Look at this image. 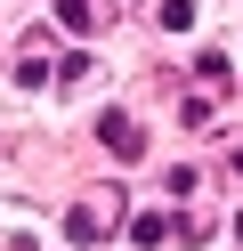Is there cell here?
Masks as SVG:
<instances>
[{
  "label": "cell",
  "mask_w": 243,
  "mask_h": 251,
  "mask_svg": "<svg viewBox=\"0 0 243 251\" xmlns=\"http://www.w3.org/2000/svg\"><path fill=\"white\" fill-rule=\"evenodd\" d=\"M97 138H106V154H122V162H138V154H146V130L122 114V105H113V114L97 122Z\"/></svg>",
  "instance_id": "cell-1"
},
{
  "label": "cell",
  "mask_w": 243,
  "mask_h": 251,
  "mask_svg": "<svg viewBox=\"0 0 243 251\" xmlns=\"http://www.w3.org/2000/svg\"><path fill=\"white\" fill-rule=\"evenodd\" d=\"M65 235H73V243H97V235H106V219H97L89 202H73V211H65Z\"/></svg>",
  "instance_id": "cell-2"
},
{
  "label": "cell",
  "mask_w": 243,
  "mask_h": 251,
  "mask_svg": "<svg viewBox=\"0 0 243 251\" xmlns=\"http://www.w3.org/2000/svg\"><path fill=\"white\" fill-rule=\"evenodd\" d=\"M162 235H170V219H162V211H138V219H130V243H146V251H154Z\"/></svg>",
  "instance_id": "cell-3"
},
{
  "label": "cell",
  "mask_w": 243,
  "mask_h": 251,
  "mask_svg": "<svg viewBox=\"0 0 243 251\" xmlns=\"http://www.w3.org/2000/svg\"><path fill=\"white\" fill-rule=\"evenodd\" d=\"M194 73H203V89H227V81H235V65H227L219 49H203V57H194Z\"/></svg>",
  "instance_id": "cell-4"
},
{
  "label": "cell",
  "mask_w": 243,
  "mask_h": 251,
  "mask_svg": "<svg viewBox=\"0 0 243 251\" xmlns=\"http://www.w3.org/2000/svg\"><path fill=\"white\" fill-rule=\"evenodd\" d=\"M57 17L73 25V33H89V0H57Z\"/></svg>",
  "instance_id": "cell-5"
},
{
  "label": "cell",
  "mask_w": 243,
  "mask_h": 251,
  "mask_svg": "<svg viewBox=\"0 0 243 251\" xmlns=\"http://www.w3.org/2000/svg\"><path fill=\"white\" fill-rule=\"evenodd\" d=\"M162 25H170V33H178V25H194V0H162Z\"/></svg>",
  "instance_id": "cell-6"
},
{
  "label": "cell",
  "mask_w": 243,
  "mask_h": 251,
  "mask_svg": "<svg viewBox=\"0 0 243 251\" xmlns=\"http://www.w3.org/2000/svg\"><path fill=\"white\" fill-rule=\"evenodd\" d=\"M235 178H243V146H235Z\"/></svg>",
  "instance_id": "cell-7"
},
{
  "label": "cell",
  "mask_w": 243,
  "mask_h": 251,
  "mask_svg": "<svg viewBox=\"0 0 243 251\" xmlns=\"http://www.w3.org/2000/svg\"><path fill=\"white\" fill-rule=\"evenodd\" d=\"M235 243H243V219H235Z\"/></svg>",
  "instance_id": "cell-8"
}]
</instances>
